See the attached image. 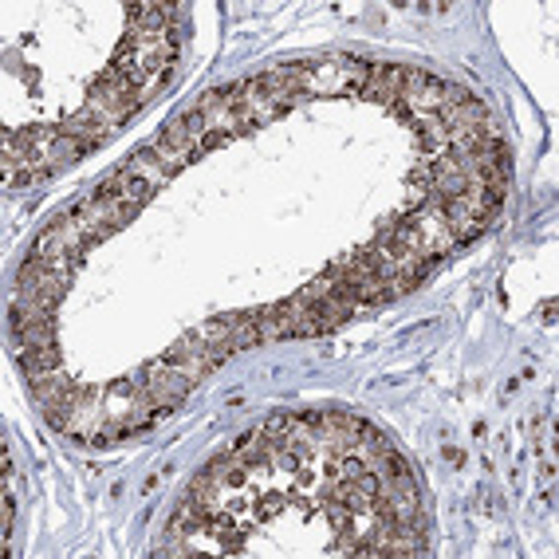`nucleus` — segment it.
<instances>
[{
	"instance_id": "f257e3e1",
	"label": "nucleus",
	"mask_w": 559,
	"mask_h": 559,
	"mask_svg": "<svg viewBox=\"0 0 559 559\" xmlns=\"http://www.w3.org/2000/svg\"><path fill=\"white\" fill-rule=\"evenodd\" d=\"M371 75V63L355 60V56H323V60H300L272 67V79L300 91L304 99L311 95H343V91H359Z\"/></svg>"
},
{
	"instance_id": "f03ea898",
	"label": "nucleus",
	"mask_w": 559,
	"mask_h": 559,
	"mask_svg": "<svg viewBox=\"0 0 559 559\" xmlns=\"http://www.w3.org/2000/svg\"><path fill=\"white\" fill-rule=\"evenodd\" d=\"M138 209H142V205H134V201H123V197H99V193H95L91 201L75 205L71 217H75V225L87 233V241L99 245V241H107L111 233H119Z\"/></svg>"
},
{
	"instance_id": "7ed1b4c3",
	"label": "nucleus",
	"mask_w": 559,
	"mask_h": 559,
	"mask_svg": "<svg viewBox=\"0 0 559 559\" xmlns=\"http://www.w3.org/2000/svg\"><path fill=\"white\" fill-rule=\"evenodd\" d=\"M71 268H75V260H36V256H28L20 276H16V288L63 300L67 288H71Z\"/></svg>"
},
{
	"instance_id": "20e7f679",
	"label": "nucleus",
	"mask_w": 559,
	"mask_h": 559,
	"mask_svg": "<svg viewBox=\"0 0 559 559\" xmlns=\"http://www.w3.org/2000/svg\"><path fill=\"white\" fill-rule=\"evenodd\" d=\"M402 83H406V67H394V63H374L367 83L359 87L363 99L382 103V107H398L402 99Z\"/></svg>"
},
{
	"instance_id": "39448f33",
	"label": "nucleus",
	"mask_w": 559,
	"mask_h": 559,
	"mask_svg": "<svg viewBox=\"0 0 559 559\" xmlns=\"http://www.w3.org/2000/svg\"><path fill=\"white\" fill-rule=\"evenodd\" d=\"M119 170H123L126 178H138V182H146V186H150V189L166 186V182L174 178V174H170V170H166V166H162V162H158V158L150 154V146H142V150H134V154L126 158L123 166H119Z\"/></svg>"
},
{
	"instance_id": "423d86ee",
	"label": "nucleus",
	"mask_w": 559,
	"mask_h": 559,
	"mask_svg": "<svg viewBox=\"0 0 559 559\" xmlns=\"http://www.w3.org/2000/svg\"><path fill=\"white\" fill-rule=\"evenodd\" d=\"M16 363L24 367L28 378H36V374H44V371H56V367H63L60 343H56V347H16Z\"/></svg>"
},
{
	"instance_id": "0eeeda50",
	"label": "nucleus",
	"mask_w": 559,
	"mask_h": 559,
	"mask_svg": "<svg viewBox=\"0 0 559 559\" xmlns=\"http://www.w3.org/2000/svg\"><path fill=\"white\" fill-rule=\"evenodd\" d=\"M60 339H56V319H48V323H28V327H20L16 331V347H56Z\"/></svg>"
},
{
	"instance_id": "6e6552de",
	"label": "nucleus",
	"mask_w": 559,
	"mask_h": 559,
	"mask_svg": "<svg viewBox=\"0 0 559 559\" xmlns=\"http://www.w3.org/2000/svg\"><path fill=\"white\" fill-rule=\"evenodd\" d=\"M150 154L170 170V174H178V170H186L189 162H193V154H186V150H178V146H170L166 138H158V142H150Z\"/></svg>"
},
{
	"instance_id": "1a4fd4ad",
	"label": "nucleus",
	"mask_w": 559,
	"mask_h": 559,
	"mask_svg": "<svg viewBox=\"0 0 559 559\" xmlns=\"http://www.w3.org/2000/svg\"><path fill=\"white\" fill-rule=\"evenodd\" d=\"M540 315H544V323H556V300H548V304L540 308Z\"/></svg>"
}]
</instances>
